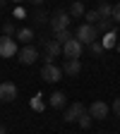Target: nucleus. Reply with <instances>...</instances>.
Returning a JSON list of instances; mask_svg holds the SVG:
<instances>
[{"label":"nucleus","mask_w":120,"mask_h":134,"mask_svg":"<svg viewBox=\"0 0 120 134\" xmlns=\"http://www.w3.org/2000/svg\"><path fill=\"white\" fill-rule=\"evenodd\" d=\"M82 46H91L96 38H98V31H96V26L94 24H79V29H77V36H75Z\"/></svg>","instance_id":"1"},{"label":"nucleus","mask_w":120,"mask_h":134,"mask_svg":"<svg viewBox=\"0 0 120 134\" xmlns=\"http://www.w3.org/2000/svg\"><path fill=\"white\" fill-rule=\"evenodd\" d=\"M70 22H72V17H70V12H55L53 14V19H50V29H53L55 34L58 31H67L70 29Z\"/></svg>","instance_id":"2"},{"label":"nucleus","mask_w":120,"mask_h":134,"mask_svg":"<svg viewBox=\"0 0 120 134\" xmlns=\"http://www.w3.org/2000/svg\"><path fill=\"white\" fill-rule=\"evenodd\" d=\"M43 48H46V65H53V60L62 53V46L55 41V38H48V41H43Z\"/></svg>","instance_id":"3"},{"label":"nucleus","mask_w":120,"mask_h":134,"mask_svg":"<svg viewBox=\"0 0 120 134\" xmlns=\"http://www.w3.org/2000/svg\"><path fill=\"white\" fill-rule=\"evenodd\" d=\"M62 55H65L67 60H79V58H82V43H79L77 38H70V41L62 46Z\"/></svg>","instance_id":"4"},{"label":"nucleus","mask_w":120,"mask_h":134,"mask_svg":"<svg viewBox=\"0 0 120 134\" xmlns=\"http://www.w3.org/2000/svg\"><path fill=\"white\" fill-rule=\"evenodd\" d=\"M41 77H43V81H48V84H55V81H60V77H62V67H58V65H43Z\"/></svg>","instance_id":"5"},{"label":"nucleus","mask_w":120,"mask_h":134,"mask_svg":"<svg viewBox=\"0 0 120 134\" xmlns=\"http://www.w3.org/2000/svg\"><path fill=\"white\" fill-rule=\"evenodd\" d=\"M84 113H87V108H84L82 103H72L70 108H67V110L62 113V120H65V122H77Z\"/></svg>","instance_id":"6"},{"label":"nucleus","mask_w":120,"mask_h":134,"mask_svg":"<svg viewBox=\"0 0 120 134\" xmlns=\"http://www.w3.org/2000/svg\"><path fill=\"white\" fill-rule=\"evenodd\" d=\"M17 53V41L12 36H3L0 38V58H12Z\"/></svg>","instance_id":"7"},{"label":"nucleus","mask_w":120,"mask_h":134,"mask_svg":"<svg viewBox=\"0 0 120 134\" xmlns=\"http://www.w3.org/2000/svg\"><path fill=\"white\" fill-rule=\"evenodd\" d=\"M108 105L103 103V100H94V103L89 105V115L94 117V120H106V117H108Z\"/></svg>","instance_id":"8"},{"label":"nucleus","mask_w":120,"mask_h":134,"mask_svg":"<svg viewBox=\"0 0 120 134\" xmlns=\"http://www.w3.org/2000/svg\"><path fill=\"white\" fill-rule=\"evenodd\" d=\"M17 98V86L12 81H3L0 84V100H5V103H10V100Z\"/></svg>","instance_id":"9"},{"label":"nucleus","mask_w":120,"mask_h":134,"mask_svg":"<svg viewBox=\"0 0 120 134\" xmlns=\"http://www.w3.org/2000/svg\"><path fill=\"white\" fill-rule=\"evenodd\" d=\"M36 58H39V50L34 48V46H24V48L19 50V62H22V65H34V62H36Z\"/></svg>","instance_id":"10"},{"label":"nucleus","mask_w":120,"mask_h":134,"mask_svg":"<svg viewBox=\"0 0 120 134\" xmlns=\"http://www.w3.org/2000/svg\"><path fill=\"white\" fill-rule=\"evenodd\" d=\"M82 72V60H65V65H62V74H67V77H77Z\"/></svg>","instance_id":"11"},{"label":"nucleus","mask_w":120,"mask_h":134,"mask_svg":"<svg viewBox=\"0 0 120 134\" xmlns=\"http://www.w3.org/2000/svg\"><path fill=\"white\" fill-rule=\"evenodd\" d=\"M87 14V7H84L82 0H75V3L70 5V17H75V19H82V17Z\"/></svg>","instance_id":"12"},{"label":"nucleus","mask_w":120,"mask_h":134,"mask_svg":"<svg viewBox=\"0 0 120 134\" xmlns=\"http://www.w3.org/2000/svg\"><path fill=\"white\" fill-rule=\"evenodd\" d=\"M14 36L19 38V41H22L24 46H29V43L34 41V31H31L29 26H22V29H17V34H14Z\"/></svg>","instance_id":"13"},{"label":"nucleus","mask_w":120,"mask_h":134,"mask_svg":"<svg viewBox=\"0 0 120 134\" xmlns=\"http://www.w3.org/2000/svg\"><path fill=\"white\" fill-rule=\"evenodd\" d=\"M50 108H62L65 103H67V96L62 93V91H55V93H50Z\"/></svg>","instance_id":"14"},{"label":"nucleus","mask_w":120,"mask_h":134,"mask_svg":"<svg viewBox=\"0 0 120 134\" xmlns=\"http://www.w3.org/2000/svg\"><path fill=\"white\" fill-rule=\"evenodd\" d=\"M98 17H101V19H111V17H113V5L108 3V0H106V3H98Z\"/></svg>","instance_id":"15"},{"label":"nucleus","mask_w":120,"mask_h":134,"mask_svg":"<svg viewBox=\"0 0 120 134\" xmlns=\"http://www.w3.org/2000/svg\"><path fill=\"white\" fill-rule=\"evenodd\" d=\"M101 43H103V48H106V50H108V48H115V46H118V36H115V31L103 34V41H101Z\"/></svg>","instance_id":"16"},{"label":"nucleus","mask_w":120,"mask_h":134,"mask_svg":"<svg viewBox=\"0 0 120 134\" xmlns=\"http://www.w3.org/2000/svg\"><path fill=\"white\" fill-rule=\"evenodd\" d=\"M96 31H103V34H108V31H115V22H113V19H98V24H96Z\"/></svg>","instance_id":"17"},{"label":"nucleus","mask_w":120,"mask_h":134,"mask_svg":"<svg viewBox=\"0 0 120 134\" xmlns=\"http://www.w3.org/2000/svg\"><path fill=\"white\" fill-rule=\"evenodd\" d=\"M53 38H55V41H58L60 46H65L67 41H70V38H75V36H72V34H70V29H67V31H58V34H55V36H53Z\"/></svg>","instance_id":"18"},{"label":"nucleus","mask_w":120,"mask_h":134,"mask_svg":"<svg viewBox=\"0 0 120 134\" xmlns=\"http://www.w3.org/2000/svg\"><path fill=\"white\" fill-rule=\"evenodd\" d=\"M91 120H94V117H91V115H89V110H87V113H84L77 122H79V127H82V129H89V127H91Z\"/></svg>","instance_id":"19"},{"label":"nucleus","mask_w":120,"mask_h":134,"mask_svg":"<svg viewBox=\"0 0 120 134\" xmlns=\"http://www.w3.org/2000/svg\"><path fill=\"white\" fill-rule=\"evenodd\" d=\"M84 19H87V24H94V26H96L101 17H98V12H96V10H89L87 14H84Z\"/></svg>","instance_id":"20"},{"label":"nucleus","mask_w":120,"mask_h":134,"mask_svg":"<svg viewBox=\"0 0 120 134\" xmlns=\"http://www.w3.org/2000/svg\"><path fill=\"white\" fill-rule=\"evenodd\" d=\"M46 22H50L46 12H41V10H36V12H34V24H46Z\"/></svg>","instance_id":"21"},{"label":"nucleus","mask_w":120,"mask_h":134,"mask_svg":"<svg viewBox=\"0 0 120 134\" xmlns=\"http://www.w3.org/2000/svg\"><path fill=\"white\" fill-rule=\"evenodd\" d=\"M14 34H17L14 24H12V22H5V24H3V36H14Z\"/></svg>","instance_id":"22"},{"label":"nucleus","mask_w":120,"mask_h":134,"mask_svg":"<svg viewBox=\"0 0 120 134\" xmlns=\"http://www.w3.org/2000/svg\"><path fill=\"white\" fill-rule=\"evenodd\" d=\"M31 108H34V110H43V100H41V93H36V96L31 98Z\"/></svg>","instance_id":"23"},{"label":"nucleus","mask_w":120,"mask_h":134,"mask_svg":"<svg viewBox=\"0 0 120 134\" xmlns=\"http://www.w3.org/2000/svg\"><path fill=\"white\" fill-rule=\"evenodd\" d=\"M89 50H91V53H94V55H101V53H103V50H106V48H103V43H98V41H94V43L89 46Z\"/></svg>","instance_id":"24"},{"label":"nucleus","mask_w":120,"mask_h":134,"mask_svg":"<svg viewBox=\"0 0 120 134\" xmlns=\"http://www.w3.org/2000/svg\"><path fill=\"white\" fill-rule=\"evenodd\" d=\"M111 19H113L115 24H120V3H118V5H113V17H111Z\"/></svg>","instance_id":"25"},{"label":"nucleus","mask_w":120,"mask_h":134,"mask_svg":"<svg viewBox=\"0 0 120 134\" xmlns=\"http://www.w3.org/2000/svg\"><path fill=\"white\" fill-rule=\"evenodd\" d=\"M111 108H113V113H115V115L120 117V96H118V98L113 100V105H111Z\"/></svg>","instance_id":"26"},{"label":"nucleus","mask_w":120,"mask_h":134,"mask_svg":"<svg viewBox=\"0 0 120 134\" xmlns=\"http://www.w3.org/2000/svg\"><path fill=\"white\" fill-rule=\"evenodd\" d=\"M29 3H34V5H41V3H43V0H29Z\"/></svg>","instance_id":"27"},{"label":"nucleus","mask_w":120,"mask_h":134,"mask_svg":"<svg viewBox=\"0 0 120 134\" xmlns=\"http://www.w3.org/2000/svg\"><path fill=\"white\" fill-rule=\"evenodd\" d=\"M0 134H7V129H5V127H3V125H0Z\"/></svg>","instance_id":"28"},{"label":"nucleus","mask_w":120,"mask_h":134,"mask_svg":"<svg viewBox=\"0 0 120 134\" xmlns=\"http://www.w3.org/2000/svg\"><path fill=\"white\" fill-rule=\"evenodd\" d=\"M115 48H118V53H120V41H118V46H115Z\"/></svg>","instance_id":"29"},{"label":"nucleus","mask_w":120,"mask_h":134,"mask_svg":"<svg viewBox=\"0 0 120 134\" xmlns=\"http://www.w3.org/2000/svg\"><path fill=\"white\" fill-rule=\"evenodd\" d=\"M12 3H22V0H12Z\"/></svg>","instance_id":"30"},{"label":"nucleus","mask_w":120,"mask_h":134,"mask_svg":"<svg viewBox=\"0 0 120 134\" xmlns=\"http://www.w3.org/2000/svg\"><path fill=\"white\" fill-rule=\"evenodd\" d=\"M0 5H5V0H0Z\"/></svg>","instance_id":"31"},{"label":"nucleus","mask_w":120,"mask_h":134,"mask_svg":"<svg viewBox=\"0 0 120 134\" xmlns=\"http://www.w3.org/2000/svg\"><path fill=\"white\" fill-rule=\"evenodd\" d=\"M98 3H106V0H98Z\"/></svg>","instance_id":"32"},{"label":"nucleus","mask_w":120,"mask_h":134,"mask_svg":"<svg viewBox=\"0 0 120 134\" xmlns=\"http://www.w3.org/2000/svg\"><path fill=\"white\" fill-rule=\"evenodd\" d=\"M108 134H113V132H108Z\"/></svg>","instance_id":"33"},{"label":"nucleus","mask_w":120,"mask_h":134,"mask_svg":"<svg viewBox=\"0 0 120 134\" xmlns=\"http://www.w3.org/2000/svg\"><path fill=\"white\" fill-rule=\"evenodd\" d=\"M82 3H84V0H82Z\"/></svg>","instance_id":"34"}]
</instances>
